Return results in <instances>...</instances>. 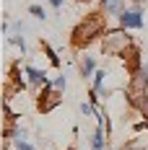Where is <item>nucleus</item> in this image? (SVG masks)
<instances>
[{"instance_id": "39448f33", "label": "nucleus", "mask_w": 148, "mask_h": 150, "mask_svg": "<svg viewBox=\"0 0 148 150\" xmlns=\"http://www.w3.org/2000/svg\"><path fill=\"white\" fill-rule=\"evenodd\" d=\"M24 73H26V80H29L31 88L42 91V88L49 86V78H47L44 70H39V67H34V65H26V67H24Z\"/></svg>"}, {"instance_id": "9b49d317", "label": "nucleus", "mask_w": 148, "mask_h": 150, "mask_svg": "<svg viewBox=\"0 0 148 150\" xmlns=\"http://www.w3.org/2000/svg\"><path fill=\"white\" fill-rule=\"evenodd\" d=\"M49 86H52L55 91H65V86H68V78H65V75H57V78H52V80H49Z\"/></svg>"}, {"instance_id": "4468645a", "label": "nucleus", "mask_w": 148, "mask_h": 150, "mask_svg": "<svg viewBox=\"0 0 148 150\" xmlns=\"http://www.w3.org/2000/svg\"><path fill=\"white\" fill-rule=\"evenodd\" d=\"M29 13L34 16V18H39V21H44V18H47V11L42 8V5H29Z\"/></svg>"}, {"instance_id": "9d476101", "label": "nucleus", "mask_w": 148, "mask_h": 150, "mask_svg": "<svg viewBox=\"0 0 148 150\" xmlns=\"http://www.w3.org/2000/svg\"><path fill=\"white\" fill-rule=\"evenodd\" d=\"M8 42L18 47V49H21V54H26V39H24V34H11V36H8Z\"/></svg>"}, {"instance_id": "423d86ee", "label": "nucleus", "mask_w": 148, "mask_h": 150, "mask_svg": "<svg viewBox=\"0 0 148 150\" xmlns=\"http://www.w3.org/2000/svg\"><path fill=\"white\" fill-rule=\"evenodd\" d=\"M99 67H96V60L91 57V54H83V60H81V65H78V73H81V78L86 80V78H94V73H96Z\"/></svg>"}, {"instance_id": "f3484780", "label": "nucleus", "mask_w": 148, "mask_h": 150, "mask_svg": "<svg viewBox=\"0 0 148 150\" xmlns=\"http://www.w3.org/2000/svg\"><path fill=\"white\" fill-rule=\"evenodd\" d=\"M119 150H146L143 145H135V142H130V145H125V148H119Z\"/></svg>"}, {"instance_id": "2eb2a0df", "label": "nucleus", "mask_w": 148, "mask_h": 150, "mask_svg": "<svg viewBox=\"0 0 148 150\" xmlns=\"http://www.w3.org/2000/svg\"><path fill=\"white\" fill-rule=\"evenodd\" d=\"M42 49H44V52H47V57H49V62H52V65H60L57 54H55V49H52V47L47 44V42H42Z\"/></svg>"}, {"instance_id": "0eeeda50", "label": "nucleus", "mask_w": 148, "mask_h": 150, "mask_svg": "<svg viewBox=\"0 0 148 150\" xmlns=\"http://www.w3.org/2000/svg\"><path fill=\"white\" fill-rule=\"evenodd\" d=\"M130 98H133V106L138 109V114L148 122V93H133Z\"/></svg>"}, {"instance_id": "f257e3e1", "label": "nucleus", "mask_w": 148, "mask_h": 150, "mask_svg": "<svg viewBox=\"0 0 148 150\" xmlns=\"http://www.w3.org/2000/svg\"><path fill=\"white\" fill-rule=\"evenodd\" d=\"M99 34H107V13L104 11H96V13H89L78 26L73 29V47L75 49H83L89 47Z\"/></svg>"}, {"instance_id": "20e7f679", "label": "nucleus", "mask_w": 148, "mask_h": 150, "mask_svg": "<svg viewBox=\"0 0 148 150\" xmlns=\"http://www.w3.org/2000/svg\"><path fill=\"white\" fill-rule=\"evenodd\" d=\"M62 104V91H55L52 86L42 88V96H39V111L42 114H49L55 106Z\"/></svg>"}, {"instance_id": "6ab92c4d", "label": "nucleus", "mask_w": 148, "mask_h": 150, "mask_svg": "<svg viewBox=\"0 0 148 150\" xmlns=\"http://www.w3.org/2000/svg\"><path fill=\"white\" fill-rule=\"evenodd\" d=\"M143 3H146V0H135V5H138V8H143Z\"/></svg>"}, {"instance_id": "a211bd4d", "label": "nucleus", "mask_w": 148, "mask_h": 150, "mask_svg": "<svg viewBox=\"0 0 148 150\" xmlns=\"http://www.w3.org/2000/svg\"><path fill=\"white\" fill-rule=\"evenodd\" d=\"M49 5L52 8H62V0H49Z\"/></svg>"}, {"instance_id": "dca6fc26", "label": "nucleus", "mask_w": 148, "mask_h": 150, "mask_svg": "<svg viewBox=\"0 0 148 150\" xmlns=\"http://www.w3.org/2000/svg\"><path fill=\"white\" fill-rule=\"evenodd\" d=\"M16 150H36L29 140H16Z\"/></svg>"}, {"instance_id": "aec40b11", "label": "nucleus", "mask_w": 148, "mask_h": 150, "mask_svg": "<svg viewBox=\"0 0 148 150\" xmlns=\"http://www.w3.org/2000/svg\"><path fill=\"white\" fill-rule=\"evenodd\" d=\"M75 3H94V0H75Z\"/></svg>"}, {"instance_id": "f8f14e48", "label": "nucleus", "mask_w": 148, "mask_h": 150, "mask_svg": "<svg viewBox=\"0 0 148 150\" xmlns=\"http://www.w3.org/2000/svg\"><path fill=\"white\" fill-rule=\"evenodd\" d=\"M107 70H96V73H94V86H91V88H102L104 86V80H107Z\"/></svg>"}, {"instance_id": "1a4fd4ad", "label": "nucleus", "mask_w": 148, "mask_h": 150, "mask_svg": "<svg viewBox=\"0 0 148 150\" xmlns=\"http://www.w3.org/2000/svg\"><path fill=\"white\" fill-rule=\"evenodd\" d=\"M89 145H91V150H104V145H107V135H104V127H96V129L91 132Z\"/></svg>"}, {"instance_id": "7ed1b4c3", "label": "nucleus", "mask_w": 148, "mask_h": 150, "mask_svg": "<svg viewBox=\"0 0 148 150\" xmlns=\"http://www.w3.org/2000/svg\"><path fill=\"white\" fill-rule=\"evenodd\" d=\"M119 29H143V8H125L122 13H119Z\"/></svg>"}, {"instance_id": "ddd939ff", "label": "nucleus", "mask_w": 148, "mask_h": 150, "mask_svg": "<svg viewBox=\"0 0 148 150\" xmlns=\"http://www.w3.org/2000/svg\"><path fill=\"white\" fill-rule=\"evenodd\" d=\"M78 109H81V114H83V117H94V114H96V106L91 104V101H83Z\"/></svg>"}, {"instance_id": "f03ea898", "label": "nucleus", "mask_w": 148, "mask_h": 150, "mask_svg": "<svg viewBox=\"0 0 148 150\" xmlns=\"http://www.w3.org/2000/svg\"><path fill=\"white\" fill-rule=\"evenodd\" d=\"M130 49H133V39H130V34H125V29L107 31L102 36V52L109 57H125Z\"/></svg>"}, {"instance_id": "6e6552de", "label": "nucleus", "mask_w": 148, "mask_h": 150, "mask_svg": "<svg viewBox=\"0 0 148 150\" xmlns=\"http://www.w3.org/2000/svg\"><path fill=\"white\" fill-rule=\"evenodd\" d=\"M102 11L107 16H117L119 18V13L125 11V0H102Z\"/></svg>"}]
</instances>
